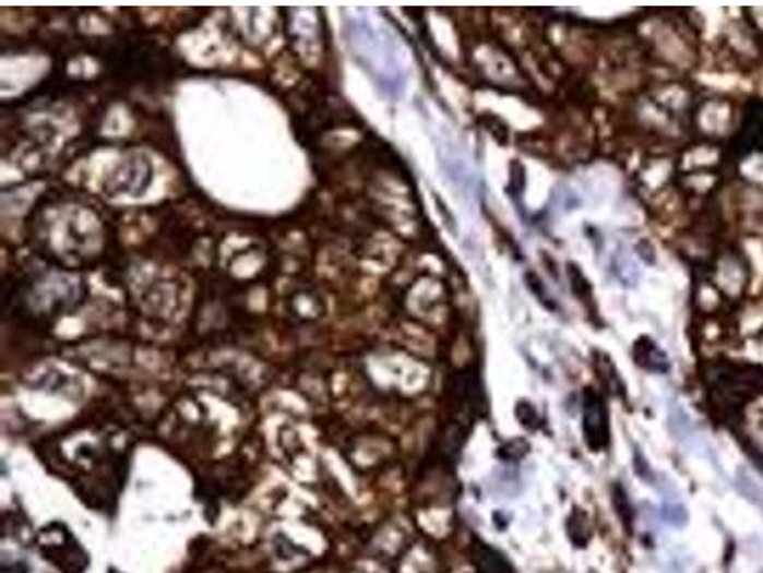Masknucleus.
I'll return each mask as SVG.
<instances>
[{
    "mask_svg": "<svg viewBox=\"0 0 763 573\" xmlns=\"http://www.w3.org/2000/svg\"><path fill=\"white\" fill-rule=\"evenodd\" d=\"M153 168L152 163L147 160L145 155H130L127 159H122L114 172L107 176L104 190L109 198H121V195H130L138 198L142 195L150 183H152Z\"/></svg>",
    "mask_w": 763,
    "mask_h": 573,
    "instance_id": "3",
    "label": "nucleus"
},
{
    "mask_svg": "<svg viewBox=\"0 0 763 573\" xmlns=\"http://www.w3.org/2000/svg\"><path fill=\"white\" fill-rule=\"evenodd\" d=\"M38 549L61 573H83L88 565V554L61 524H52L38 534Z\"/></svg>",
    "mask_w": 763,
    "mask_h": 573,
    "instance_id": "2",
    "label": "nucleus"
},
{
    "mask_svg": "<svg viewBox=\"0 0 763 573\" xmlns=\"http://www.w3.org/2000/svg\"><path fill=\"white\" fill-rule=\"evenodd\" d=\"M346 43L354 60L390 96H400L405 86V71L393 38L363 14L346 17Z\"/></svg>",
    "mask_w": 763,
    "mask_h": 573,
    "instance_id": "1",
    "label": "nucleus"
},
{
    "mask_svg": "<svg viewBox=\"0 0 763 573\" xmlns=\"http://www.w3.org/2000/svg\"><path fill=\"white\" fill-rule=\"evenodd\" d=\"M632 351H634L635 363L643 369L655 371V373L668 371V358H666L665 351L660 350L649 336L637 338Z\"/></svg>",
    "mask_w": 763,
    "mask_h": 573,
    "instance_id": "5",
    "label": "nucleus"
},
{
    "mask_svg": "<svg viewBox=\"0 0 763 573\" xmlns=\"http://www.w3.org/2000/svg\"><path fill=\"white\" fill-rule=\"evenodd\" d=\"M582 430L589 447L594 451L604 450L609 442V420L604 399L594 392H586L584 405H582Z\"/></svg>",
    "mask_w": 763,
    "mask_h": 573,
    "instance_id": "4",
    "label": "nucleus"
},
{
    "mask_svg": "<svg viewBox=\"0 0 763 573\" xmlns=\"http://www.w3.org/2000/svg\"><path fill=\"white\" fill-rule=\"evenodd\" d=\"M474 562H476L479 573H514L512 565L508 564L506 558L502 557L499 550L491 549L484 542L476 545Z\"/></svg>",
    "mask_w": 763,
    "mask_h": 573,
    "instance_id": "6",
    "label": "nucleus"
}]
</instances>
